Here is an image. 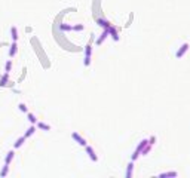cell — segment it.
<instances>
[{"instance_id":"obj_1","label":"cell","mask_w":190,"mask_h":178,"mask_svg":"<svg viewBox=\"0 0 190 178\" xmlns=\"http://www.w3.org/2000/svg\"><path fill=\"white\" fill-rule=\"evenodd\" d=\"M91 54H92V46H91V43L86 46V49H85V65H86V67H88V65L91 64Z\"/></svg>"},{"instance_id":"obj_2","label":"cell","mask_w":190,"mask_h":178,"mask_svg":"<svg viewBox=\"0 0 190 178\" xmlns=\"http://www.w3.org/2000/svg\"><path fill=\"white\" fill-rule=\"evenodd\" d=\"M71 138H73V140H74L77 144H79V146H83V147H86V146H88L86 140H85V138H82L77 132H73V134H71Z\"/></svg>"},{"instance_id":"obj_3","label":"cell","mask_w":190,"mask_h":178,"mask_svg":"<svg viewBox=\"0 0 190 178\" xmlns=\"http://www.w3.org/2000/svg\"><path fill=\"white\" fill-rule=\"evenodd\" d=\"M187 51H189V43L181 45V46H180V49H178V52L175 54V56H177V58H183V55H184Z\"/></svg>"},{"instance_id":"obj_4","label":"cell","mask_w":190,"mask_h":178,"mask_svg":"<svg viewBox=\"0 0 190 178\" xmlns=\"http://www.w3.org/2000/svg\"><path fill=\"white\" fill-rule=\"evenodd\" d=\"M86 153L89 154L91 160H94V162H97V160H98V157H97V154H95V151H94V148H92V147L86 146Z\"/></svg>"},{"instance_id":"obj_5","label":"cell","mask_w":190,"mask_h":178,"mask_svg":"<svg viewBox=\"0 0 190 178\" xmlns=\"http://www.w3.org/2000/svg\"><path fill=\"white\" fill-rule=\"evenodd\" d=\"M110 34V33H108V28H104V31H103V34L100 36V37H98V40H97V45H101L104 40H106V39H107V36Z\"/></svg>"},{"instance_id":"obj_6","label":"cell","mask_w":190,"mask_h":178,"mask_svg":"<svg viewBox=\"0 0 190 178\" xmlns=\"http://www.w3.org/2000/svg\"><path fill=\"white\" fill-rule=\"evenodd\" d=\"M108 33H110V36L113 37V40H114V42H117V40H119V36H117V31H116V28L113 27V25H110V27H108Z\"/></svg>"},{"instance_id":"obj_7","label":"cell","mask_w":190,"mask_h":178,"mask_svg":"<svg viewBox=\"0 0 190 178\" xmlns=\"http://www.w3.org/2000/svg\"><path fill=\"white\" fill-rule=\"evenodd\" d=\"M132 171H134V160H131L128 163V168H126V178L132 177Z\"/></svg>"},{"instance_id":"obj_8","label":"cell","mask_w":190,"mask_h":178,"mask_svg":"<svg viewBox=\"0 0 190 178\" xmlns=\"http://www.w3.org/2000/svg\"><path fill=\"white\" fill-rule=\"evenodd\" d=\"M16 49H18V45H16V42H14L11 46V49H9V56H14L16 54Z\"/></svg>"},{"instance_id":"obj_9","label":"cell","mask_w":190,"mask_h":178,"mask_svg":"<svg viewBox=\"0 0 190 178\" xmlns=\"http://www.w3.org/2000/svg\"><path fill=\"white\" fill-rule=\"evenodd\" d=\"M8 79H9V73H8V71H6V73L3 74V77L0 79V86H5V85L8 83Z\"/></svg>"},{"instance_id":"obj_10","label":"cell","mask_w":190,"mask_h":178,"mask_svg":"<svg viewBox=\"0 0 190 178\" xmlns=\"http://www.w3.org/2000/svg\"><path fill=\"white\" fill-rule=\"evenodd\" d=\"M97 22H98V25H101V27H104V28H108L110 25H111L108 21H106V19H98Z\"/></svg>"},{"instance_id":"obj_11","label":"cell","mask_w":190,"mask_h":178,"mask_svg":"<svg viewBox=\"0 0 190 178\" xmlns=\"http://www.w3.org/2000/svg\"><path fill=\"white\" fill-rule=\"evenodd\" d=\"M178 174L175 171H171V172H163V174H159V178H165V177H177Z\"/></svg>"},{"instance_id":"obj_12","label":"cell","mask_w":190,"mask_h":178,"mask_svg":"<svg viewBox=\"0 0 190 178\" xmlns=\"http://www.w3.org/2000/svg\"><path fill=\"white\" fill-rule=\"evenodd\" d=\"M37 128H40L43 131H51V126L46 123H43V122H37Z\"/></svg>"},{"instance_id":"obj_13","label":"cell","mask_w":190,"mask_h":178,"mask_svg":"<svg viewBox=\"0 0 190 178\" xmlns=\"http://www.w3.org/2000/svg\"><path fill=\"white\" fill-rule=\"evenodd\" d=\"M24 141H25V135L24 137H21V138H18L16 140V143H15V148H19L24 144Z\"/></svg>"},{"instance_id":"obj_14","label":"cell","mask_w":190,"mask_h":178,"mask_svg":"<svg viewBox=\"0 0 190 178\" xmlns=\"http://www.w3.org/2000/svg\"><path fill=\"white\" fill-rule=\"evenodd\" d=\"M11 34H12V39H14V42L18 40V31H16V27H12L11 28Z\"/></svg>"},{"instance_id":"obj_15","label":"cell","mask_w":190,"mask_h":178,"mask_svg":"<svg viewBox=\"0 0 190 178\" xmlns=\"http://www.w3.org/2000/svg\"><path fill=\"white\" fill-rule=\"evenodd\" d=\"M36 132V128L34 126H30L28 129H27V132H25V138H28V137H31L33 134Z\"/></svg>"},{"instance_id":"obj_16","label":"cell","mask_w":190,"mask_h":178,"mask_svg":"<svg viewBox=\"0 0 190 178\" xmlns=\"http://www.w3.org/2000/svg\"><path fill=\"white\" fill-rule=\"evenodd\" d=\"M14 156H15V153H14V151H9V153H8V156H6V160H5V163H11V160L12 159H14Z\"/></svg>"},{"instance_id":"obj_17","label":"cell","mask_w":190,"mask_h":178,"mask_svg":"<svg viewBox=\"0 0 190 178\" xmlns=\"http://www.w3.org/2000/svg\"><path fill=\"white\" fill-rule=\"evenodd\" d=\"M60 30L68 31V30H73V27H71V25H68V24H61V25H60Z\"/></svg>"},{"instance_id":"obj_18","label":"cell","mask_w":190,"mask_h":178,"mask_svg":"<svg viewBox=\"0 0 190 178\" xmlns=\"http://www.w3.org/2000/svg\"><path fill=\"white\" fill-rule=\"evenodd\" d=\"M8 169H9V165L5 163V166L2 169V172H0V177H6V174H8Z\"/></svg>"},{"instance_id":"obj_19","label":"cell","mask_w":190,"mask_h":178,"mask_svg":"<svg viewBox=\"0 0 190 178\" xmlns=\"http://www.w3.org/2000/svg\"><path fill=\"white\" fill-rule=\"evenodd\" d=\"M28 120L33 123V125H34L36 122H37V119H36V116L34 114H31V113H28Z\"/></svg>"},{"instance_id":"obj_20","label":"cell","mask_w":190,"mask_h":178,"mask_svg":"<svg viewBox=\"0 0 190 178\" xmlns=\"http://www.w3.org/2000/svg\"><path fill=\"white\" fill-rule=\"evenodd\" d=\"M150 148H152V144H150V143H149V144H147V146H146V147H144V150L141 151V153H143V154H147V153H149V151H150Z\"/></svg>"},{"instance_id":"obj_21","label":"cell","mask_w":190,"mask_h":178,"mask_svg":"<svg viewBox=\"0 0 190 178\" xmlns=\"http://www.w3.org/2000/svg\"><path fill=\"white\" fill-rule=\"evenodd\" d=\"M19 110L24 111V113H28V108H27V105H25V104H19Z\"/></svg>"},{"instance_id":"obj_22","label":"cell","mask_w":190,"mask_h":178,"mask_svg":"<svg viewBox=\"0 0 190 178\" xmlns=\"http://www.w3.org/2000/svg\"><path fill=\"white\" fill-rule=\"evenodd\" d=\"M85 27H83V25L82 24H77V25H74V27H73V30H76V31H82Z\"/></svg>"},{"instance_id":"obj_23","label":"cell","mask_w":190,"mask_h":178,"mask_svg":"<svg viewBox=\"0 0 190 178\" xmlns=\"http://www.w3.org/2000/svg\"><path fill=\"white\" fill-rule=\"evenodd\" d=\"M11 67H12V61H8L6 62V71H8V73L11 71Z\"/></svg>"},{"instance_id":"obj_24","label":"cell","mask_w":190,"mask_h":178,"mask_svg":"<svg viewBox=\"0 0 190 178\" xmlns=\"http://www.w3.org/2000/svg\"><path fill=\"white\" fill-rule=\"evenodd\" d=\"M154 141H156V137H152V138H150V144H152V146H153V144H154Z\"/></svg>"}]
</instances>
